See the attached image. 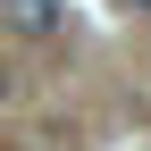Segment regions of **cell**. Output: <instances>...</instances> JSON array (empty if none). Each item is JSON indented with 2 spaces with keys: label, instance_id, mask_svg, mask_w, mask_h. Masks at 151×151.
Segmentation results:
<instances>
[{
  "label": "cell",
  "instance_id": "cell-1",
  "mask_svg": "<svg viewBox=\"0 0 151 151\" xmlns=\"http://www.w3.org/2000/svg\"><path fill=\"white\" fill-rule=\"evenodd\" d=\"M0 17H9L25 42H59V34H67V9H59V0H0Z\"/></svg>",
  "mask_w": 151,
  "mask_h": 151
},
{
  "label": "cell",
  "instance_id": "cell-2",
  "mask_svg": "<svg viewBox=\"0 0 151 151\" xmlns=\"http://www.w3.org/2000/svg\"><path fill=\"white\" fill-rule=\"evenodd\" d=\"M0 101H9V67H0Z\"/></svg>",
  "mask_w": 151,
  "mask_h": 151
},
{
  "label": "cell",
  "instance_id": "cell-3",
  "mask_svg": "<svg viewBox=\"0 0 151 151\" xmlns=\"http://www.w3.org/2000/svg\"><path fill=\"white\" fill-rule=\"evenodd\" d=\"M126 9H151V0H126Z\"/></svg>",
  "mask_w": 151,
  "mask_h": 151
}]
</instances>
